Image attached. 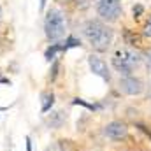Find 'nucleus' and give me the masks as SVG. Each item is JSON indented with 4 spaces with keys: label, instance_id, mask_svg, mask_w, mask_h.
Wrapping results in <instances>:
<instances>
[{
    "label": "nucleus",
    "instance_id": "1",
    "mask_svg": "<svg viewBox=\"0 0 151 151\" xmlns=\"http://www.w3.org/2000/svg\"><path fill=\"white\" fill-rule=\"evenodd\" d=\"M83 32H84V37L88 39V42L97 51H107V47L113 42V30L99 19L86 21Z\"/></svg>",
    "mask_w": 151,
    "mask_h": 151
},
{
    "label": "nucleus",
    "instance_id": "2",
    "mask_svg": "<svg viewBox=\"0 0 151 151\" xmlns=\"http://www.w3.org/2000/svg\"><path fill=\"white\" fill-rule=\"evenodd\" d=\"M44 30H46V35H47L49 40H60L65 35L67 23H65V18H63L62 11L51 9L47 12L46 21H44Z\"/></svg>",
    "mask_w": 151,
    "mask_h": 151
},
{
    "label": "nucleus",
    "instance_id": "3",
    "mask_svg": "<svg viewBox=\"0 0 151 151\" xmlns=\"http://www.w3.org/2000/svg\"><path fill=\"white\" fill-rule=\"evenodd\" d=\"M139 63H141V56L132 49H118L113 56V67L123 76H130L134 67H137Z\"/></svg>",
    "mask_w": 151,
    "mask_h": 151
},
{
    "label": "nucleus",
    "instance_id": "4",
    "mask_svg": "<svg viewBox=\"0 0 151 151\" xmlns=\"http://www.w3.org/2000/svg\"><path fill=\"white\" fill-rule=\"evenodd\" d=\"M97 12L102 19L106 21H116L123 9H121V2L119 0H99L97 4Z\"/></svg>",
    "mask_w": 151,
    "mask_h": 151
},
{
    "label": "nucleus",
    "instance_id": "5",
    "mask_svg": "<svg viewBox=\"0 0 151 151\" xmlns=\"http://www.w3.org/2000/svg\"><path fill=\"white\" fill-rule=\"evenodd\" d=\"M119 88L123 93L127 95H141L142 90H144V84L139 77L135 76H125L121 81H119Z\"/></svg>",
    "mask_w": 151,
    "mask_h": 151
},
{
    "label": "nucleus",
    "instance_id": "6",
    "mask_svg": "<svg viewBox=\"0 0 151 151\" xmlns=\"http://www.w3.org/2000/svg\"><path fill=\"white\" fill-rule=\"evenodd\" d=\"M88 65H90L91 72H93L95 76L102 77L104 81H111L109 67H107V63H106L100 56H97V55H90V56H88Z\"/></svg>",
    "mask_w": 151,
    "mask_h": 151
},
{
    "label": "nucleus",
    "instance_id": "7",
    "mask_svg": "<svg viewBox=\"0 0 151 151\" xmlns=\"http://www.w3.org/2000/svg\"><path fill=\"white\" fill-rule=\"evenodd\" d=\"M104 132H106V135H107L109 139H113V141H121V139L127 137L128 128H127V125H125L123 121H111V123H107V127H106Z\"/></svg>",
    "mask_w": 151,
    "mask_h": 151
},
{
    "label": "nucleus",
    "instance_id": "8",
    "mask_svg": "<svg viewBox=\"0 0 151 151\" xmlns=\"http://www.w3.org/2000/svg\"><path fill=\"white\" fill-rule=\"evenodd\" d=\"M42 106H40V111L42 113H47L51 107H53V104H55V95L51 93V91H46V93H42Z\"/></svg>",
    "mask_w": 151,
    "mask_h": 151
},
{
    "label": "nucleus",
    "instance_id": "9",
    "mask_svg": "<svg viewBox=\"0 0 151 151\" xmlns=\"http://www.w3.org/2000/svg\"><path fill=\"white\" fill-rule=\"evenodd\" d=\"M63 49H65V47H63V46H60V44H51V46L46 49L44 56H46V60H47V62H51V60L55 58V55H56L58 51H63Z\"/></svg>",
    "mask_w": 151,
    "mask_h": 151
},
{
    "label": "nucleus",
    "instance_id": "10",
    "mask_svg": "<svg viewBox=\"0 0 151 151\" xmlns=\"http://www.w3.org/2000/svg\"><path fill=\"white\" fill-rule=\"evenodd\" d=\"M62 123H63V113L53 114V119H49V127H53V128H58Z\"/></svg>",
    "mask_w": 151,
    "mask_h": 151
},
{
    "label": "nucleus",
    "instance_id": "11",
    "mask_svg": "<svg viewBox=\"0 0 151 151\" xmlns=\"http://www.w3.org/2000/svg\"><path fill=\"white\" fill-rule=\"evenodd\" d=\"M125 37H127V42H128L130 46H137V44H139V37H137V35H132L130 30L125 32Z\"/></svg>",
    "mask_w": 151,
    "mask_h": 151
},
{
    "label": "nucleus",
    "instance_id": "12",
    "mask_svg": "<svg viewBox=\"0 0 151 151\" xmlns=\"http://www.w3.org/2000/svg\"><path fill=\"white\" fill-rule=\"evenodd\" d=\"M79 44H81V42H79V40H77L76 37H69V39H67V42H65V46H63V47H65V51H67L69 47H76V46H79Z\"/></svg>",
    "mask_w": 151,
    "mask_h": 151
},
{
    "label": "nucleus",
    "instance_id": "13",
    "mask_svg": "<svg viewBox=\"0 0 151 151\" xmlns=\"http://www.w3.org/2000/svg\"><path fill=\"white\" fill-rule=\"evenodd\" d=\"M144 37H151V16H150V19L146 21V25H144Z\"/></svg>",
    "mask_w": 151,
    "mask_h": 151
},
{
    "label": "nucleus",
    "instance_id": "14",
    "mask_svg": "<svg viewBox=\"0 0 151 151\" xmlns=\"http://www.w3.org/2000/svg\"><path fill=\"white\" fill-rule=\"evenodd\" d=\"M142 11H144L142 5H135V7H134V18H139V16L142 14Z\"/></svg>",
    "mask_w": 151,
    "mask_h": 151
},
{
    "label": "nucleus",
    "instance_id": "15",
    "mask_svg": "<svg viewBox=\"0 0 151 151\" xmlns=\"http://www.w3.org/2000/svg\"><path fill=\"white\" fill-rule=\"evenodd\" d=\"M27 151H32V139L27 137Z\"/></svg>",
    "mask_w": 151,
    "mask_h": 151
},
{
    "label": "nucleus",
    "instance_id": "16",
    "mask_svg": "<svg viewBox=\"0 0 151 151\" xmlns=\"http://www.w3.org/2000/svg\"><path fill=\"white\" fill-rule=\"evenodd\" d=\"M44 5H46V0H40V9H44Z\"/></svg>",
    "mask_w": 151,
    "mask_h": 151
},
{
    "label": "nucleus",
    "instance_id": "17",
    "mask_svg": "<svg viewBox=\"0 0 151 151\" xmlns=\"http://www.w3.org/2000/svg\"><path fill=\"white\" fill-rule=\"evenodd\" d=\"M148 63H150V65H151V51H150V53H148Z\"/></svg>",
    "mask_w": 151,
    "mask_h": 151
}]
</instances>
